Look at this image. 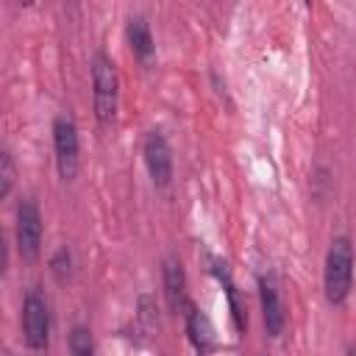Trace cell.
Here are the masks:
<instances>
[{
  "mask_svg": "<svg viewBox=\"0 0 356 356\" xmlns=\"http://www.w3.org/2000/svg\"><path fill=\"white\" fill-rule=\"evenodd\" d=\"M325 298L331 303H342L353 286V245L348 236H337L325 253Z\"/></svg>",
  "mask_w": 356,
  "mask_h": 356,
  "instance_id": "obj_1",
  "label": "cell"
},
{
  "mask_svg": "<svg viewBox=\"0 0 356 356\" xmlns=\"http://www.w3.org/2000/svg\"><path fill=\"white\" fill-rule=\"evenodd\" d=\"M92 86H95V117L108 125L117 114V95H120V81L117 70L108 56L95 53L92 58Z\"/></svg>",
  "mask_w": 356,
  "mask_h": 356,
  "instance_id": "obj_2",
  "label": "cell"
},
{
  "mask_svg": "<svg viewBox=\"0 0 356 356\" xmlns=\"http://www.w3.org/2000/svg\"><path fill=\"white\" fill-rule=\"evenodd\" d=\"M22 328H25V342L33 350H44L50 339V309L47 300L39 289H31L22 300Z\"/></svg>",
  "mask_w": 356,
  "mask_h": 356,
  "instance_id": "obj_3",
  "label": "cell"
},
{
  "mask_svg": "<svg viewBox=\"0 0 356 356\" xmlns=\"http://www.w3.org/2000/svg\"><path fill=\"white\" fill-rule=\"evenodd\" d=\"M53 147H56V167L64 181H72L78 172V128L70 117H56L53 122Z\"/></svg>",
  "mask_w": 356,
  "mask_h": 356,
  "instance_id": "obj_4",
  "label": "cell"
},
{
  "mask_svg": "<svg viewBox=\"0 0 356 356\" xmlns=\"http://www.w3.org/2000/svg\"><path fill=\"white\" fill-rule=\"evenodd\" d=\"M17 250L25 261H33L42 250V211L33 200L17 206Z\"/></svg>",
  "mask_w": 356,
  "mask_h": 356,
  "instance_id": "obj_5",
  "label": "cell"
},
{
  "mask_svg": "<svg viewBox=\"0 0 356 356\" xmlns=\"http://www.w3.org/2000/svg\"><path fill=\"white\" fill-rule=\"evenodd\" d=\"M145 164H147V172L153 178L156 186H167L172 181V156H170V145L167 139L159 134V131H150L145 136Z\"/></svg>",
  "mask_w": 356,
  "mask_h": 356,
  "instance_id": "obj_6",
  "label": "cell"
},
{
  "mask_svg": "<svg viewBox=\"0 0 356 356\" xmlns=\"http://www.w3.org/2000/svg\"><path fill=\"white\" fill-rule=\"evenodd\" d=\"M259 295H261V317H264V328L270 337H281L286 314H284V303L278 295V286L273 284V278H259Z\"/></svg>",
  "mask_w": 356,
  "mask_h": 356,
  "instance_id": "obj_7",
  "label": "cell"
},
{
  "mask_svg": "<svg viewBox=\"0 0 356 356\" xmlns=\"http://www.w3.org/2000/svg\"><path fill=\"white\" fill-rule=\"evenodd\" d=\"M161 278H164V295H167V303L172 312H181L186 306V275H184V264L181 259L175 256H167L164 259V267H161Z\"/></svg>",
  "mask_w": 356,
  "mask_h": 356,
  "instance_id": "obj_8",
  "label": "cell"
},
{
  "mask_svg": "<svg viewBox=\"0 0 356 356\" xmlns=\"http://www.w3.org/2000/svg\"><path fill=\"white\" fill-rule=\"evenodd\" d=\"M181 314L186 317V334H189L192 345H195L200 353L211 350V348H214V331H211L209 317H206V314H200L189 300H186V306L181 309Z\"/></svg>",
  "mask_w": 356,
  "mask_h": 356,
  "instance_id": "obj_9",
  "label": "cell"
},
{
  "mask_svg": "<svg viewBox=\"0 0 356 356\" xmlns=\"http://www.w3.org/2000/svg\"><path fill=\"white\" fill-rule=\"evenodd\" d=\"M128 42H131V50L134 56L142 61V64H150L153 56H156V44H153V36H150V28L142 17H134L128 22Z\"/></svg>",
  "mask_w": 356,
  "mask_h": 356,
  "instance_id": "obj_10",
  "label": "cell"
},
{
  "mask_svg": "<svg viewBox=\"0 0 356 356\" xmlns=\"http://www.w3.org/2000/svg\"><path fill=\"white\" fill-rule=\"evenodd\" d=\"M70 350L75 356H92L95 353V342H92L89 328H83V325H75L72 328V334H70Z\"/></svg>",
  "mask_w": 356,
  "mask_h": 356,
  "instance_id": "obj_11",
  "label": "cell"
},
{
  "mask_svg": "<svg viewBox=\"0 0 356 356\" xmlns=\"http://www.w3.org/2000/svg\"><path fill=\"white\" fill-rule=\"evenodd\" d=\"M50 270H53V275H56L58 281H67V278H70V273H72V253H70V248H58V250L53 253Z\"/></svg>",
  "mask_w": 356,
  "mask_h": 356,
  "instance_id": "obj_12",
  "label": "cell"
},
{
  "mask_svg": "<svg viewBox=\"0 0 356 356\" xmlns=\"http://www.w3.org/2000/svg\"><path fill=\"white\" fill-rule=\"evenodd\" d=\"M14 186V159L8 150L0 153V197H8Z\"/></svg>",
  "mask_w": 356,
  "mask_h": 356,
  "instance_id": "obj_13",
  "label": "cell"
},
{
  "mask_svg": "<svg viewBox=\"0 0 356 356\" xmlns=\"http://www.w3.org/2000/svg\"><path fill=\"white\" fill-rule=\"evenodd\" d=\"M17 3H19V6H28V3H33V0H17Z\"/></svg>",
  "mask_w": 356,
  "mask_h": 356,
  "instance_id": "obj_14",
  "label": "cell"
},
{
  "mask_svg": "<svg viewBox=\"0 0 356 356\" xmlns=\"http://www.w3.org/2000/svg\"><path fill=\"white\" fill-rule=\"evenodd\" d=\"M306 6H312V0H306Z\"/></svg>",
  "mask_w": 356,
  "mask_h": 356,
  "instance_id": "obj_15",
  "label": "cell"
}]
</instances>
